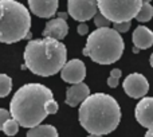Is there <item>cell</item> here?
I'll list each match as a JSON object with an SVG mask.
<instances>
[{
    "label": "cell",
    "instance_id": "obj_28",
    "mask_svg": "<svg viewBox=\"0 0 153 137\" xmlns=\"http://www.w3.org/2000/svg\"><path fill=\"white\" fill-rule=\"evenodd\" d=\"M138 51H140V48H138V47H136V46H134V47H133V53H134V54H137Z\"/></svg>",
    "mask_w": 153,
    "mask_h": 137
},
{
    "label": "cell",
    "instance_id": "obj_20",
    "mask_svg": "<svg viewBox=\"0 0 153 137\" xmlns=\"http://www.w3.org/2000/svg\"><path fill=\"white\" fill-rule=\"evenodd\" d=\"M114 24V30H116L117 32H126L129 31L130 26H132V23L130 22H120V23H113Z\"/></svg>",
    "mask_w": 153,
    "mask_h": 137
},
{
    "label": "cell",
    "instance_id": "obj_6",
    "mask_svg": "<svg viewBox=\"0 0 153 137\" xmlns=\"http://www.w3.org/2000/svg\"><path fill=\"white\" fill-rule=\"evenodd\" d=\"M143 0H97V7L101 15H103L111 23L132 22L138 13Z\"/></svg>",
    "mask_w": 153,
    "mask_h": 137
},
{
    "label": "cell",
    "instance_id": "obj_9",
    "mask_svg": "<svg viewBox=\"0 0 153 137\" xmlns=\"http://www.w3.org/2000/svg\"><path fill=\"white\" fill-rule=\"evenodd\" d=\"M85 77H86V66L81 59H71L66 62L61 70V78L71 85L83 82Z\"/></svg>",
    "mask_w": 153,
    "mask_h": 137
},
{
    "label": "cell",
    "instance_id": "obj_11",
    "mask_svg": "<svg viewBox=\"0 0 153 137\" xmlns=\"http://www.w3.org/2000/svg\"><path fill=\"white\" fill-rule=\"evenodd\" d=\"M27 1L34 15L46 19L53 18L59 5V0H27Z\"/></svg>",
    "mask_w": 153,
    "mask_h": 137
},
{
    "label": "cell",
    "instance_id": "obj_21",
    "mask_svg": "<svg viewBox=\"0 0 153 137\" xmlns=\"http://www.w3.org/2000/svg\"><path fill=\"white\" fill-rule=\"evenodd\" d=\"M45 109H46V112H47V114H55L56 112H58L59 106H58V103H56L54 100H50V101H47V102H46Z\"/></svg>",
    "mask_w": 153,
    "mask_h": 137
},
{
    "label": "cell",
    "instance_id": "obj_15",
    "mask_svg": "<svg viewBox=\"0 0 153 137\" xmlns=\"http://www.w3.org/2000/svg\"><path fill=\"white\" fill-rule=\"evenodd\" d=\"M26 137H58V130L53 125H36L30 128Z\"/></svg>",
    "mask_w": 153,
    "mask_h": 137
},
{
    "label": "cell",
    "instance_id": "obj_4",
    "mask_svg": "<svg viewBox=\"0 0 153 137\" xmlns=\"http://www.w3.org/2000/svg\"><path fill=\"white\" fill-rule=\"evenodd\" d=\"M125 43L121 34L110 27H101L87 36L83 55L100 65H111L122 57Z\"/></svg>",
    "mask_w": 153,
    "mask_h": 137
},
{
    "label": "cell",
    "instance_id": "obj_17",
    "mask_svg": "<svg viewBox=\"0 0 153 137\" xmlns=\"http://www.w3.org/2000/svg\"><path fill=\"white\" fill-rule=\"evenodd\" d=\"M12 90V79L7 74H0V98H4Z\"/></svg>",
    "mask_w": 153,
    "mask_h": 137
},
{
    "label": "cell",
    "instance_id": "obj_32",
    "mask_svg": "<svg viewBox=\"0 0 153 137\" xmlns=\"http://www.w3.org/2000/svg\"><path fill=\"white\" fill-rule=\"evenodd\" d=\"M152 1V0H143V4H144V3H151Z\"/></svg>",
    "mask_w": 153,
    "mask_h": 137
},
{
    "label": "cell",
    "instance_id": "obj_5",
    "mask_svg": "<svg viewBox=\"0 0 153 137\" xmlns=\"http://www.w3.org/2000/svg\"><path fill=\"white\" fill-rule=\"evenodd\" d=\"M3 15L0 18V42L16 43L26 39L31 28L30 11L16 0H0Z\"/></svg>",
    "mask_w": 153,
    "mask_h": 137
},
{
    "label": "cell",
    "instance_id": "obj_24",
    "mask_svg": "<svg viewBox=\"0 0 153 137\" xmlns=\"http://www.w3.org/2000/svg\"><path fill=\"white\" fill-rule=\"evenodd\" d=\"M118 78H114V77H109L108 78V86L109 87H117L118 86Z\"/></svg>",
    "mask_w": 153,
    "mask_h": 137
},
{
    "label": "cell",
    "instance_id": "obj_18",
    "mask_svg": "<svg viewBox=\"0 0 153 137\" xmlns=\"http://www.w3.org/2000/svg\"><path fill=\"white\" fill-rule=\"evenodd\" d=\"M1 130L7 136H15L16 133H18V130H19V124L13 118H8L7 121L4 122V125H3Z\"/></svg>",
    "mask_w": 153,
    "mask_h": 137
},
{
    "label": "cell",
    "instance_id": "obj_30",
    "mask_svg": "<svg viewBox=\"0 0 153 137\" xmlns=\"http://www.w3.org/2000/svg\"><path fill=\"white\" fill-rule=\"evenodd\" d=\"M3 15V7H1V3H0V18H1Z\"/></svg>",
    "mask_w": 153,
    "mask_h": 137
},
{
    "label": "cell",
    "instance_id": "obj_7",
    "mask_svg": "<svg viewBox=\"0 0 153 137\" xmlns=\"http://www.w3.org/2000/svg\"><path fill=\"white\" fill-rule=\"evenodd\" d=\"M98 12L97 0H69L67 13L79 23L90 20Z\"/></svg>",
    "mask_w": 153,
    "mask_h": 137
},
{
    "label": "cell",
    "instance_id": "obj_1",
    "mask_svg": "<svg viewBox=\"0 0 153 137\" xmlns=\"http://www.w3.org/2000/svg\"><path fill=\"white\" fill-rule=\"evenodd\" d=\"M78 120L90 135L105 136L117 129L121 121V109L111 95L94 93L81 103Z\"/></svg>",
    "mask_w": 153,
    "mask_h": 137
},
{
    "label": "cell",
    "instance_id": "obj_2",
    "mask_svg": "<svg viewBox=\"0 0 153 137\" xmlns=\"http://www.w3.org/2000/svg\"><path fill=\"white\" fill-rule=\"evenodd\" d=\"M54 100L53 92L42 83H26L13 94L10 114L23 128H34L48 116L45 109L47 101Z\"/></svg>",
    "mask_w": 153,
    "mask_h": 137
},
{
    "label": "cell",
    "instance_id": "obj_26",
    "mask_svg": "<svg viewBox=\"0 0 153 137\" xmlns=\"http://www.w3.org/2000/svg\"><path fill=\"white\" fill-rule=\"evenodd\" d=\"M67 16H69V13H67V12H58V18L59 19H63V20H66Z\"/></svg>",
    "mask_w": 153,
    "mask_h": 137
},
{
    "label": "cell",
    "instance_id": "obj_23",
    "mask_svg": "<svg viewBox=\"0 0 153 137\" xmlns=\"http://www.w3.org/2000/svg\"><path fill=\"white\" fill-rule=\"evenodd\" d=\"M76 32H78L79 35H87V32H89V26H87L86 23H79L78 27H76Z\"/></svg>",
    "mask_w": 153,
    "mask_h": 137
},
{
    "label": "cell",
    "instance_id": "obj_19",
    "mask_svg": "<svg viewBox=\"0 0 153 137\" xmlns=\"http://www.w3.org/2000/svg\"><path fill=\"white\" fill-rule=\"evenodd\" d=\"M94 23H95V26H97L98 28H101V27H109L111 22L109 20V19H106L103 15H101L100 12H97L95 13V16H94Z\"/></svg>",
    "mask_w": 153,
    "mask_h": 137
},
{
    "label": "cell",
    "instance_id": "obj_3",
    "mask_svg": "<svg viewBox=\"0 0 153 137\" xmlns=\"http://www.w3.org/2000/svg\"><path fill=\"white\" fill-rule=\"evenodd\" d=\"M23 57L24 65L31 73L40 77H51L65 66L67 50L61 40L42 38L30 40L24 48Z\"/></svg>",
    "mask_w": 153,
    "mask_h": 137
},
{
    "label": "cell",
    "instance_id": "obj_13",
    "mask_svg": "<svg viewBox=\"0 0 153 137\" xmlns=\"http://www.w3.org/2000/svg\"><path fill=\"white\" fill-rule=\"evenodd\" d=\"M90 95V89L86 83L79 82L74 83L66 90V103L71 108H75L79 103H82Z\"/></svg>",
    "mask_w": 153,
    "mask_h": 137
},
{
    "label": "cell",
    "instance_id": "obj_27",
    "mask_svg": "<svg viewBox=\"0 0 153 137\" xmlns=\"http://www.w3.org/2000/svg\"><path fill=\"white\" fill-rule=\"evenodd\" d=\"M145 137H153V128H149L148 132L145 133Z\"/></svg>",
    "mask_w": 153,
    "mask_h": 137
},
{
    "label": "cell",
    "instance_id": "obj_8",
    "mask_svg": "<svg viewBox=\"0 0 153 137\" xmlns=\"http://www.w3.org/2000/svg\"><path fill=\"white\" fill-rule=\"evenodd\" d=\"M124 90L129 97L132 98H143L149 92V82L143 74L133 73L129 74L122 82Z\"/></svg>",
    "mask_w": 153,
    "mask_h": 137
},
{
    "label": "cell",
    "instance_id": "obj_22",
    "mask_svg": "<svg viewBox=\"0 0 153 137\" xmlns=\"http://www.w3.org/2000/svg\"><path fill=\"white\" fill-rule=\"evenodd\" d=\"M8 118H10V112L5 109H0V130L3 129V125Z\"/></svg>",
    "mask_w": 153,
    "mask_h": 137
},
{
    "label": "cell",
    "instance_id": "obj_16",
    "mask_svg": "<svg viewBox=\"0 0 153 137\" xmlns=\"http://www.w3.org/2000/svg\"><path fill=\"white\" fill-rule=\"evenodd\" d=\"M152 16H153V7H152V4H149V3H144V4L141 5L138 13L136 15V19H137L140 23H145V22L151 20Z\"/></svg>",
    "mask_w": 153,
    "mask_h": 137
},
{
    "label": "cell",
    "instance_id": "obj_31",
    "mask_svg": "<svg viewBox=\"0 0 153 137\" xmlns=\"http://www.w3.org/2000/svg\"><path fill=\"white\" fill-rule=\"evenodd\" d=\"M87 137H103V136H98V135H89Z\"/></svg>",
    "mask_w": 153,
    "mask_h": 137
},
{
    "label": "cell",
    "instance_id": "obj_12",
    "mask_svg": "<svg viewBox=\"0 0 153 137\" xmlns=\"http://www.w3.org/2000/svg\"><path fill=\"white\" fill-rule=\"evenodd\" d=\"M67 32H69V24L63 19H51L47 22L45 30H43V38H53L56 40H62L66 38Z\"/></svg>",
    "mask_w": 153,
    "mask_h": 137
},
{
    "label": "cell",
    "instance_id": "obj_10",
    "mask_svg": "<svg viewBox=\"0 0 153 137\" xmlns=\"http://www.w3.org/2000/svg\"><path fill=\"white\" fill-rule=\"evenodd\" d=\"M134 116L141 127L153 128V97H143L136 105Z\"/></svg>",
    "mask_w": 153,
    "mask_h": 137
},
{
    "label": "cell",
    "instance_id": "obj_14",
    "mask_svg": "<svg viewBox=\"0 0 153 137\" xmlns=\"http://www.w3.org/2000/svg\"><path fill=\"white\" fill-rule=\"evenodd\" d=\"M132 42L140 50H146L153 45V32L145 26L136 27L132 35Z\"/></svg>",
    "mask_w": 153,
    "mask_h": 137
},
{
    "label": "cell",
    "instance_id": "obj_25",
    "mask_svg": "<svg viewBox=\"0 0 153 137\" xmlns=\"http://www.w3.org/2000/svg\"><path fill=\"white\" fill-rule=\"evenodd\" d=\"M121 75H122V73H121V70L120 68H113V70L110 71V77H114V78H121Z\"/></svg>",
    "mask_w": 153,
    "mask_h": 137
},
{
    "label": "cell",
    "instance_id": "obj_29",
    "mask_svg": "<svg viewBox=\"0 0 153 137\" xmlns=\"http://www.w3.org/2000/svg\"><path fill=\"white\" fill-rule=\"evenodd\" d=\"M149 63H151V66L153 67V54L151 55V58H149Z\"/></svg>",
    "mask_w": 153,
    "mask_h": 137
}]
</instances>
